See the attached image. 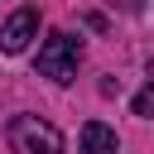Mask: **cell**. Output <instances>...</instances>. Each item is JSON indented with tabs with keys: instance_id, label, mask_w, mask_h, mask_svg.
<instances>
[{
	"instance_id": "6da1fadb",
	"label": "cell",
	"mask_w": 154,
	"mask_h": 154,
	"mask_svg": "<svg viewBox=\"0 0 154 154\" xmlns=\"http://www.w3.org/2000/svg\"><path fill=\"white\" fill-rule=\"evenodd\" d=\"M77 63H82V43L72 38V34H63V29H53L43 43H38V72L48 77V82H72L77 77Z\"/></svg>"
},
{
	"instance_id": "7a4b0ae2",
	"label": "cell",
	"mask_w": 154,
	"mask_h": 154,
	"mask_svg": "<svg viewBox=\"0 0 154 154\" xmlns=\"http://www.w3.org/2000/svg\"><path fill=\"white\" fill-rule=\"evenodd\" d=\"M10 149L14 154H63V130L43 116H14L10 120Z\"/></svg>"
},
{
	"instance_id": "3957f363",
	"label": "cell",
	"mask_w": 154,
	"mask_h": 154,
	"mask_svg": "<svg viewBox=\"0 0 154 154\" xmlns=\"http://www.w3.org/2000/svg\"><path fill=\"white\" fill-rule=\"evenodd\" d=\"M34 34H38V10L24 5V10H14V14L0 24V48H5V53H24Z\"/></svg>"
},
{
	"instance_id": "277c9868",
	"label": "cell",
	"mask_w": 154,
	"mask_h": 154,
	"mask_svg": "<svg viewBox=\"0 0 154 154\" xmlns=\"http://www.w3.org/2000/svg\"><path fill=\"white\" fill-rule=\"evenodd\" d=\"M77 140H82V154H116L120 149V140H116V130L106 120H87Z\"/></svg>"
},
{
	"instance_id": "5b68a950",
	"label": "cell",
	"mask_w": 154,
	"mask_h": 154,
	"mask_svg": "<svg viewBox=\"0 0 154 154\" xmlns=\"http://www.w3.org/2000/svg\"><path fill=\"white\" fill-rule=\"evenodd\" d=\"M130 106H135V116H144V120H154V87H144V91H140V96H135Z\"/></svg>"
},
{
	"instance_id": "8992f818",
	"label": "cell",
	"mask_w": 154,
	"mask_h": 154,
	"mask_svg": "<svg viewBox=\"0 0 154 154\" xmlns=\"http://www.w3.org/2000/svg\"><path fill=\"white\" fill-rule=\"evenodd\" d=\"M111 5H116L120 14H140V10H144V0H111Z\"/></svg>"
}]
</instances>
